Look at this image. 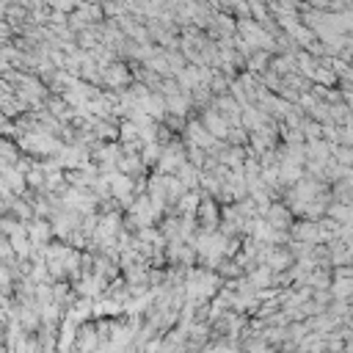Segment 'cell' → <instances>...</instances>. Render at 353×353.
<instances>
[{"instance_id":"1","label":"cell","mask_w":353,"mask_h":353,"mask_svg":"<svg viewBox=\"0 0 353 353\" xmlns=\"http://www.w3.org/2000/svg\"><path fill=\"white\" fill-rule=\"evenodd\" d=\"M207 36L215 39V41H229V39H234V36H237V22H234V17L226 14V11H215V14L210 17Z\"/></svg>"},{"instance_id":"2","label":"cell","mask_w":353,"mask_h":353,"mask_svg":"<svg viewBox=\"0 0 353 353\" xmlns=\"http://www.w3.org/2000/svg\"><path fill=\"white\" fill-rule=\"evenodd\" d=\"M102 80H105L110 88H116V85H127V83L132 80V69H130L127 63H121V61H113L110 66L102 69Z\"/></svg>"},{"instance_id":"3","label":"cell","mask_w":353,"mask_h":353,"mask_svg":"<svg viewBox=\"0 0 353 353\" xmlns=\"http://www.w3.org/2000/svg\"><path fill=\"white\" fill-rule=\"evenodd\" d=\"M201 124H204L215 138H229V121H226V116H223L221 110L207 108V110L201 113Z\"/></svg>"},{"instance_id":"5","label":"cell","mask_w":353,"mask_h":353,"mask_svg":"<svg viewBox=\"0 0 353 353\" xmlns=\"http://www.w3.org/2000/svg\"><path fill=\"white\" fill-rule=\"evenodd\" d=\"M30 234H33V240H36V243H41V240L50 234V226H47V223H41V221H36V223L30 226Z\"/></svg>"},{"instance_id":"4","label":"cell","mask_w":353,"mask_h":353,"mask_svg":"<svg viewBox=\"0 0 353 353\" xmlns=\"http://www.w3.org/2000/svg\"><path fill=\"white\" fill-rule=\"evenodd\" d=\"M276 232H284V229H290V212H287V207H281V204H270V210H268V218H265Z\"/></svg>"}]
</instances>
